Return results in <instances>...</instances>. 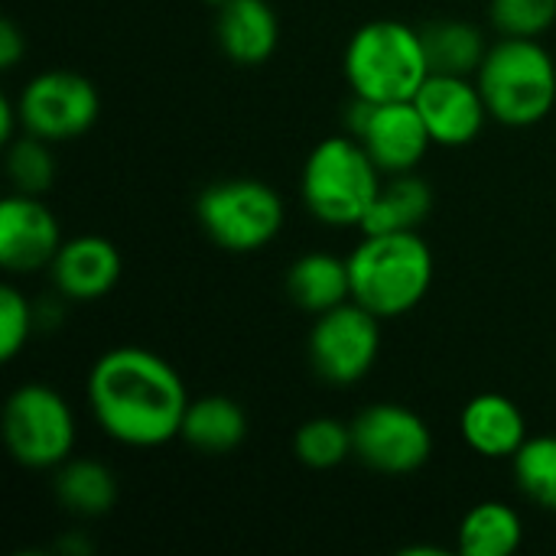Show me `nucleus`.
Instances as JSON below:
<instances>
[{
  "label": "nucleus",
  "mask_w": 556,
  "mask_h": 556,
  "mask_svg": "<svg viewBox=\"0 0 556 556\" xmlns=\"http://www.w3.org/2000/svg\"><path fill=\"white\" fill-rule=\"evenodd\" d=\"M248 437V414L228 394L192 397L182 417L179 440L202 456H228Z\"/></svg>",
  "instance_id": "nucleus-17"
},
{
  "label": "nucleus",
  "mask_w": 556,
  "mask_h": 556,
  "mask_svg": "<svg viewBox=\"0 0 556 556\" xmlns=\"http://www.w3.org/2000/svg\"><path fill=\"white\" fill-rule=\"evenodd\" d=\"M355 459L381 476H410L433 456V433L427 420L394 401H378L352 420Z\"/></svg>",
  "instance_id": "nucleus-9"
},
{
  "label": "nucleus",
  "mask_w": 556,
  "mask_h": 556,
  "mask_svg": "<svg viewBox=\"0 0 556 556\" xmlns=\"http://www.w3.org/2000/svg\"><path fill=\"white\" fill-rule=\"evenodd\" d=\"M459 437L482 459H511L528 440V417L505 394H476L459 414Z\"/></svg>",
  "instance_id": "nucleus-15"
},
{
  "label": "nucleus",
  "mask_w": 556,
  "mask_h": 556,
  "mask_svg": "<svg viewBox=\"0 0 556 556\" xmlns=\"http://www.w3.org/2000/svg\"><path fill=\"white\" fill-rule=\"evenodd\" d=\"M88 410L121 446L156 450L179 440L189 391L182 375L143 345H114L88 371Z\"/></svg>",
  "instance_id": "nucleus-1"
},
{
  "label": "nucleus",
  "mask_w": 556,
  "mask_h": 556,
  "mask_svg": "<svg viewBox=\"0 0 556 556\" xmlns=\"http://www.w3.org/2000/svg\"><path fill=\"white\" fill-rule=\"evenodd\" d=\"M195 218L222 251L254 254L280 235L283 199L261 179H222L199 192Z\"/></svg>",
  "instance_id": "nucleus-6"
},
{
  "label": "nucleus",
  "mask_w": 556,
  "mask_h": 556,
  "mask_svg": "<svg viewBox=\"0 0 556 556\" xmlns=\"http://www.w3.org/2000/svg\"><path fill=\"white\" fill-rule=\"evenodd\" d=\"M430 72L440 75H476L489 46L482 29L466 20H437L420 29Z\"/></svg>",
  "instance_id": "nucleus-22"
},
{
  "label": "nucleus",
  "mask_w": 556,
  "mask_h": 556,
  "mask_svg": "<svg viewBox=\"0 0 556 556\" xmlns=\"http://www.w3.org/2000/svg\"><path fill=\"white\" fill-rule=\"evenodd\" d=\"M202 3H205V7H215V10H218V7H225L228 0H202Z\"/></svg>",
  "instance_id": "nucleus-30"
},
{
  "label": "nucleus",
  "mask_w": 556,
  "mask_h": 556,
  "mask_svg": "<svg viewBox=\"0 0 556 556\" xmlns=\"http://www.w3.org/2000/svg\"><path fill=\"white\" fill-rule=\"evenodd\" d=\"M414 104L440 147H466L472 143L489 114V104L482 98V88L476 75H440L430 72L420 91L414 94Z\"/></svg>",
  "instance_id": "nucleus-13"
},
{
  "label": "nucleus",
  "mask_w": 556,
  "mask_h": 556,
  "mask_svg": "<svg viewBox=\"0 0 556 556\" xmlns=\"http://www.w3.org/2000/svg\"><path fill=\"white\" fill-rule=\"evenodd\" d=\"M349 124H352L349 134L365 143V150L371 153V160L378 163L384 176L410 173L433 147V137L414 101L375 104V101L355 98Z\"/></svg>",
  "instance_id": "nucleus-11"
},
{
  "label": "nucleus",
  "mask_w": 556,
  "mask_h": 556,
  "mask_svg": "<svg viewBox=\"0 0 556 556\" xmlns=\"http://www.w3.org/2000/svg\"><path fill=\"white\" fill-rule=\"evenodd\" d=\"M293 453L306 469H336L349 456H355L352 446V424H342L336 417H313L300 424L293 437Z\"/></svg>",
  "instance_id": "nucleus-25"
},
{
  "label": "nucleus",
  "mask_w": 556,
  "mask_h": 556,
  "mask_svg": "<svg viewBox=\"0 0 556 556\" xmlns=\"http://www.w3.org/2000/svg\"><path fill=\"white\" fill-rule=\"evenodd\" d=\"M215 36L235 65H264L280 42V20L267 0H228L218 7Z\"/></svg>",
  "instance_id": "nucleus-16"
},
{
  "label": "nucleus",
  "mask_w": 556,
  "mask_h": 556,
  "mask_svg": "<svg viewBox=\"0 0 556 556\" xmlns=\"http://www.w3.org/2000/svg\"><path fill=\"white\" fill-rule=\"evenodd\" d=\"M287 293L303 313H326L332 306H342L352 300V277H349V257H336L326 251H309L296 257L287 270Z\"/></svg>",
  "instance_id": "nucleus-19"
},
{
  "label": "nucleus",
  "mask_w": 556,
  "mask_h": 556,
  "mask_svg": "<svg viewBox=\"0 0 556 556\" xmlns=\"http://www.w3.org/2000/svg\"><path fill=\"white\" fill-rule=\"evenodd\" d=\"M381 323L384 319L355 300L319 313L306 342L313 371L332 388L365 381L381 355Z\"/></svg>",
  "instance_id": "nucleus-8"
},
{
  "label": "nucleus",
  "mask_w": 556,
  "mask_h": 556,
  "mask_svg": "<svg viewBox=\"0 0 556 556\" xmlns=\"http://www.w3.org/2000/svg\"><path fill=\"white\" fill-rule=\"evenodd\" d=\"M7 453L26 469H55L75 453V414L49 384H20L0 417Z\"/></svg>",
  "instance_id": "nucleus-7"
},
{
  "label": "nucleus",
  "mask_w": 556,
  "mask_h": 556,
  "mask_svg": "<svg viewBox=\"0 0 556 556\" xmlns=\"http://www.w3.org/2000/svg\"><path fill=\"white\" fill-rule=\"evenodd\" d=\"M7 179L13 192L23 195H46L55 182V153L52 143L36 134H20L7 143Z\"/></svg>",
  "instance_id": "nucleus-24"
},
{
  "label": "nucleus",
  "mask_w": 556,
  "mask_h": 556,
  "mask_svg": "<svg viewBox=\"0 0 556 556\" xmlns=\"http://www.w3.org/2000/svg\"><path fill=\"white\" fill-rule=\"evenodd\" d=\"M433 212V189L427 179L410 173L384 176L371 208L362 218L365 235H394V231H420V225Z\"/></svg>",
  "instance_id": "nucleus-18"
},
{
  "label": "nucleus",
  "mask_w": 556,
  "mask_h": 556,
  "mask_svg": "<svg viewBox=\"0 0 556 556\" xmlns=\"http://www.w3.org/2000/svg\"><path fill=\"white\" fill-rule=\"evenodd\" d=\"M511 472L525 498L538 508L556 511V433L528 437L511 456Z\"/></svg>",
  "instance_id": "nucleus-23"
},
{
  "label": "nucleus",
  "mask_w": 556,
  "mask_h": 556,
  "mask_svg": "<svg viewBox=\"0 0 556 556\" xmlns=\"http://www.w3.org/2000/svg\"><path fill=\"white\" fill-rule=\"evenodd\" d=\"M52 492L59 505L75 518H101L117 502V479L111 466L88 459V456H68L62 466L52 469Z\"/></svg>",
  "instance_id": "nucleus-20"
},
{
  "label": "nucleus",
  "mask_w": 556,
  "mask_h": 556,
  "mask_svg": "<svg viewBox=\"0 0 556 556\" xmlns=\"http://www.w3.org/2000/svg\"><path fill=\"white\" fill-rule=\"evenodd\" d=\"M62 241V228L42 195L10 192L0 202V267L7 274L49 270Z\"/></svg>",
  "instance_id": "nucleus-12"
},
{
  "label": "nucleus",
  "mask_w": 556,
  "mask_h": 556,
  "mask_svg": "<svg viewBox=\"0 0 556 556\" xmlns=\"http://www.w3.org/2000/svg\"><path fill=\"white\" fill-rule=\"evenodd\" d=\"M23 55H26V36H23V29L13 20H3L0 23V65L3 68H13Z\"/></svg>",
  "instance_id": "nucleus-28"
},
{
  "label": "nucleus",
  "mask_w": 556,
  "mask_h": 556,
  "mask_svg": "<svg viewBox=\"0 0 556 556\" xmlns=\"http://www.w3.org/2000/svg\"><path fill=\"white\" fill-rule=\"evenodd\" d=\"M476 81L489 114L505 127H534L551 117L556 104V62L541 39L498 36Z\"/></svg>",
  "instance_id": "nucleus-4"
},
{
  "label": "nucleus",
  "mask_w": 556,
  "mask_h": 556,
  "mask_svg": "<svg viewBox=\"0 0 556 556\" xmlns=\"http://www.w3.org/2000/svg\"><path fill=\"white\" fill-rule=\"evenodd\" d=\"M489 20L498 36L541 39L556 23V0H489Z\"/></svg>",
  "instance_id": "nucleus-26"
},
{
  "label": "nucleus",
  "mask_w": 556,
  "mask_h": 556,
  "mask_svg": "<svg viewBox=\"0 0 556 556\" xmlns=\"http://www.w3.org/2000/svg\"><path fill=\"white\" fill-rule=\"evenodd\" d=\"M342 72L362 101H414L430 75L424 36L401 20H371L352 33Z\"/></svg>",
  "instance_id": "nucleus-3"
},
{
  "label": "nucleus",
  "mask_w": 556,
  "mask_h": 556,
  "mask_svg": "<svg viewBox=\"0 0 556 556\" xmlns=\"http://www.w3.org/2000/svg\"><path fill=\"white\" fill-rule=\"evenodd\" d=\"M433 251L420 231L365 235L349 254L352 300L378 319L407 316L433 287Z\"/></svg>",
  "instance_id": "nucleus-2"
},
{
  "label": "nucleus",
  "mask_w": 556,
  "mask_h": 556,
  "mask_svg": "<svg viewBox=\"0 0 556 556\" xmlns=\"http://www.w3.org/2000/svg\"><path fill=\"white\" fill-rule=\"evenodd\" d=\"M124 261L114 241L101 235H75L65 238L59 254L49 264V277L59 296L75 303H94L108 296L121 280Z\"/></svg>",
  "instance_id": "nucleus-14"
},
{
  "label": "nucleus",
  "mask_w": 556,
  "mask_h": 556,
  "mask_svg": "<svg viewBox=\"0 0 556 556\" xmlns=\"http://www.w3.org/2000/svg\"><path fill=\"white\" fill-rule=\"evenodd\" d=\"M384 173L352 134L326 137L313 147L300 173V195L313 218L332 228L362 225L371 208Z\"/></svg>",
  "instance_id": "nucleus-5"
},
{
  "label": "nucleus",
  "mask_w": 556,
  "mask_h": 556,
  "mask_svg": "<svg viewBox=\"0 0 556 556\" xmlns=\"http://www.w3.org/2000/svg\"><path fill=\"white\" fill-rule=\"evenodd\" d=\"M16 127L23 130V121H20V108H16V98H3L0 101V143L7 147L10 140H16Z\"/></svg>",
  "instance_id": "nucleus-29"
},
{
  "label": "nucleus",
  "mask_w": 556,
  "mask_h": 556,
  "mask_svg": "<svg viewBox=\"0 0 556 556\" xmlns=\"http://www.w3.org/2000/svg\"><path fill=\"white\" fill-rule=\"evenodd\" d=\"M16 108L26 134L59 143L75 140L94 127L101 114V94L85 75L49 68L23 85V91L16 94Z\"/></svg>",
  "instance_id": "nucleus-10"
},
{
  "label": "nucleus",
  "mask_w": 556,
  "mask_h": 556,
  "mask_svg": "<svg viewBox=\"0 0 556 556\" xmlns=\"http://www.w3.org/2000/svg\"><path fill=\"white\" fill-rule=\"evenodd\" d=\"M33 329H36L33 303L13 283H3L0 287V358L13 362L29 342Z\"/></svg>",
  "instance_id": "nucleus-27"
},
{
  "label": "nucleus",
  "mask_w": 556,
  "mask_h": 556,
  "mask_svg": "<svg viewBox=\"0 0 556 556\" xmlns=\"http://www.w3.org/2000/svg\"><path fill=\"white\" fill-rule=\"evenodd\" d=\"M525 541V521L508 502L472 505L456 531V551L463 556H511Z\"/></svg>",
  "instance_id": "nucleus-21"
}]
</instances>
